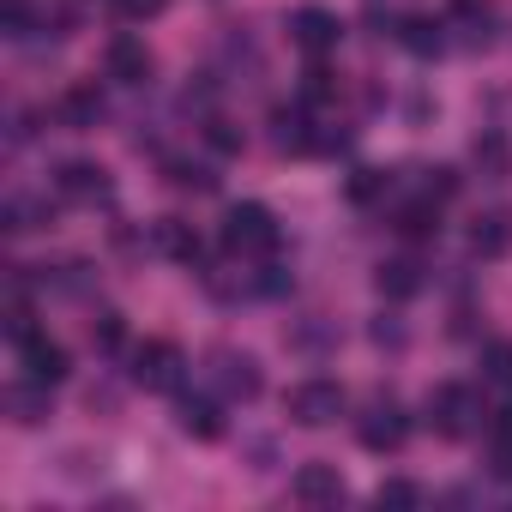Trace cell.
<instances>
[{
	"label": "cell",
	"instance_id": "obj_15",
	"mask_svg": "<svg viewBox=\"0 0 512 512\" xmlns=\"http://www.w3.org/2000/svg\"><path fill=\"white\" fill-rule=\"evenodd\" d=\"M404 241H434L440 235V199L434 193H422V199H410L404 211H398V223H392Z\"/></svg>",
	"mask_w": 512,
	"mask_h": 512
},
{
	"label": "cell",
	"instance_id": "obj_22",
	"mask_svg": "<svg viewBox=\"0 0 512 512\" xmlns=\"http://www.w3.org/2000/svg\"><path fill=\"white\" fill-rule=\"evenodd\" d=\"M344 193H350V205H380V199L392 193V175H386V169H356V175L344 181Z\"/></svg>",
	"mask_w": 512,
	"mask_h": 512
},
{
	"label": "cell",
	"instance_id": "obj_11",
	"mask_svg": "<svg viewBox=\"0 0 512 512\" xmlns=\"http://www.w3.org/2000/svg\"><path fill=\"white\" fill-rule=\"evenodd\" d=\"M55 193L79 199V205H97V199H109V175L97 163H61L55 169Z\"/></svg>",
	"mask_w": 512,
	"mask_h": 512
},
{
	"label": "cell",
	"instance_id": "obj_29",
	"mask_svg": "<svg viewBox=\"0 0 512 512\" xmlns=\"http://www.w3.org/2000/svg\"><path fill=\"white\" fill-rule=\"evenodd\" d=\"M374 500H380V506H416V500H422V488H416V482H404V476H392V482H380V488H374Z\"/></svg>",
	"mask_w": 512,
	"mask_h": 512
},
{
	"label": "cell",
	"instance_id": "obj_16",
	"mask_svg": "<svg viewBox=\"0 0 512 512\" xmlns=\"http://www.w3.org/2000/svg\"><path fill=\"white\" fill-rule=\"evenodd\" d=\"M157 247L169 253V260H181V266H199V260H205V241H199L181 217H163V223H157Z\"/></svg>",
	"mask_w": 512,
	"mask_h": 512
},
{
	"label": "cell",
	"instance_id": "obj_35",
	"mask_svg": "<svg viewBox=\"0 0 512 512\" xmlns=\"http://www.w3.org/2000/svg\"><path fill=\"white\" fill-rule=\"evenodd\" d=\"M290 290V272L284 266H266V278H260V296H284Z\"/></svg>",
	"mask_w": 512,
	"mask_h": 512
},
{
	"label": "cell",
	"instance_id": "obj_4",
	"mask_svg": "<svg viewBox=\"0 0 512 512\" xmlns=\"http://www.w3.org/2000/svg\"><path fill=\"white\" fill-rule=\"evenodd\" d=\"M211 374H217V386H223V398H235V404H253L260 398V362H253L247 350H217L211 356Z\"/></svg>",
	"mask_w": 512,
	"mask_h": 512
},
{
	"label": "cell",
	"instance_id": "obj_21",
	"mask_svg": "<svg viewBox=\"0 0 512 512\" xmlns=\"http://www.w3.org/2000/svg\"><path fill=\"white\" fill-rule=\"evenodd\" d=\"M452 19L464 25L470 43H488L494 37V7H488V0H452Z\"/></svg>",
	"mask_w": 512,
	"mask_h": 512
},
{
	"label": "cell",
	"instance_id": "obj_8",
	"mask_svg": "<svg viewBox=\"0 0 512 512\" xmlns=\"http://www.w3.org/2000/svg\"><path fill=\"white\" fill-rule=\"evenodd\" d=\"M290 37H296L308 55H326V49H338L344 25H338V13H326V7H296V13H290Z\"/></svg>",
	"mask_w": 512,
	"mask_h": 512
},
{
	"label": "cell",
	"instance_id": "obj_20",
	"mask_svg": "<svg viewBox=\"0 0 512 512\" xmlns=\"http://www.w3.org/2000/svg\"><path fill=\"white\" fill-rule=\"evenodd\" d=\"M272 145H278V151H314L320 133H308V115H302V109H278V115H272Z\"/></svg>",
	"mask_w": 512,
	"mask_h": 512
},
{
	"label": "cell",
	"instance_id": "obj_17",
	"mask_svg": "<svg viewBox=\"0 0 512 512\" xmlns=\"http://www.w3.org/2000/svg\"><path fill=\"white\" fill-rule=\"evenodd\" d=\"M374 290H380L386 302H410V296L422 290V266H416V260H386V266L374 272Z\"/></svg>",
	"mask_w": 512,
	"mask_h": 512
},
{
	"label": "cell",
	"instance_id": "obj_23",
	"mask_svg": "<svg viewBox=\"0 0 512 512\" xmlns=\"http://www.w3.org/2000/svg\"><path fill=\"white\" fill-rule=\"evenodd\" d=\"M7 404H13V422H25V428H31V422H43V416H49V386L25 380V386H13V398H7Z\"/></svg>",
	"mask_w": 512,
	"mask_h": 512
},
{
	"label": "cell",
	"instance_id": "obj_2",
	"mask_svg": "<svg viewBox=\"0 0 512 512\" xmlns=\"http://www.w3.org/2000/svg\"><path fill=\"white\" fill-rule=\"evenodd\" d=\"M344 416V386L338 380H302V386H290V422H302V428H332Z\"/></svg>",
	"mask_w": 512,
	"mask_h": 512
},
{
	"label": "cell",
	"instance_id": "obj_19",
	"mask_svg": "<svg viewBox=\"0 0 512 512\" xmlns=\"http://www.w3.org/2000/svg\"><path fill=\"white\" fill-rule=\"evenodd\" d=\"M470 163H476L482 175H494V181H500V175L512 169V145H506V133H494V127H482V133L470 139Z\"/></svg>",
	"mask_w": 512,
	"mask_h": 512
},
{
	"label": "cell",
	"instance_id": "obj_27",
	"mask_svg": "<svg viewBox=\"0 0 512 512\" xmlns=\"http://www.w3.org/2000/svg\"><path fill=\"white\" fill-rule=\"evenodd\" d=\"M0 31H7V37H31V0H0Z\"/></svg>",
	"mask_w": 512,
	"mask_h": 512
},
{
	"label": "cell",
	"instance_id": "obj_34",
	"mask_svg": "<svg viewBox=\"0 0 512 512\" xmlns=\"http://www.w3.org/2000/svg\"><path fill=\"white\" fill-rule=\"evenodd\" d=\"M428 193L434 199H452L458 193V169H428Z\"/></svg>",
	"mask_w": 512,
	"mask_h": 512
},
{
	"label": "cell",
	"instance_id": "obj_6",
	"mask_svg": "<svg viewBox=\"0 0 512 512\" xmlns=\"http://www.w3.org/2000/svg\"><path fill=\"white\" fill-rule=\"evenodd\" d=\"M19 362H25V380H37V386H61L67 380V350L55 338H43V332L19 338Z\"/></svg>",
	"mask_w": 512,
	"mask_h": 512
},
{
	"label": "cell",
	"instance_id": "obj_30",
	"mask_svg": "<svg viewBox=\"0 0 512 512\" xmlns=\"http://www.w3.org/2000/svg\"><path fill=\"white\" fill-rule=\"evenodd\" d=\"M205 139H211V151H223V157H235V151H241V133H235L229 121H217V115L205 121Z\"/></svg>",
	"mask_w": 512,
	"mask_h": 512
},
{
	"label": "cell",
	"instance_id": "obj_25",
	"mask_svg": "<svg viewBox=\"0 0 512 512\" xmlns=\"http://www.w3.org/2000/svg\"><path fill=\"white\" fill-rule=\"evenodd\" d=\"M37 223H49V205H31V199H7V229H13V235H25V229H37Z\"/></svg>",
	"mask_w": 512,
	"mask_h": 512
},
{
	"label": "cell",
	"instance_id": "obj_1",
	"mask_svg": "<svg viewBox=\"0 0 512 512\" xmlns=\"http://www.w3.org/2000/svg\"><path fill=\"white\" fill-rule=\"evenodd\" d=\"M223 247L241 253V260H266V253L278 247V217L266 205H229L223 217Z\"/></svg>",
	"mask_w": 512,
	"mask_h": 512
},
{
	"label": "cell",
	"instance_id": "obj_3",
	"mask_svg": "<svg viewBox=\"0 0 512 512\" xmlns=\"http://www.w3.org/2000/svg\"><path fill=\"white\" fill-rule=\"evenodd\" d=\"M470 416H476V404H470V386L446 380V386H434V392H428V428H434V434L458 440V434H470Z\"/></svg>",
	"mask_w": 512,
	"mask_h": 512
},
{
	"label": "cell",
	"instance_id": "obj_33",
	"mask_svg": "<svg viewBox=\"0 0 512 512\" xmlns=\"http://www.w3.org/2000/svg\"><path fill=\"white\" fill-rule=\"evenodd\" d=\"M163 7H169V0H115V13H121V19H157Z\"/></svg>",
	"mask_w": 512,
	"mask_h": 512
},
{
	"label": "cell",
	"instance_id": "obj_24",
	"mask_svg": "<svg viewBox=\"0 0 512 512\" xmlns=\"http://www.w3.org/2000/svg\"><path fill=\"white\" fill-rule=\"evenodd\" d=\"M482 380L488 386H512V344H482Z\"/></svg>",
	"mask_w": 512,
	"mask_h": 512
},
{
	"label": "cell",
	"instance_id": "obj_26",
	"mask_svg": "<svg viewBox=\"0 0 512 512\" xmlns=\"http://www.w3.org/2000/svg\"><path fill=\"white\" fill-rule=\"evenodd\" d=\"M169 181H175V187H193V193H211V187H217V175H211L205 163H169Z\"/></svg>",
	"mask_w": 512,
	"mask_h": 512
},
{
	"label": "cell",
	"instance_id": "obj_13",
	"mask_svg": "<svg viewBox=\"0 0 512 512\" xmlns=\"http://www.w3.org/2000/svg\"><path fill=\"white\" fill-rule=\"evenodd\" d=\"M175 422L193 440H223V404H211V398H181L175 404Z\"/></svg>",
	"mask_w": 512,
	"mask_h": 512
},
{
	"label": "cell",
	"instance_id": "obj_10",
	"mask_svg": "<svg viewBox=\"0 0 512 512\" xmlns=\"http://www.w3.org/2000/svg\"><path fill=\"white\" fill-rule=\"evenodd\" d=\"M290 494L308 500V506H338V500H344V476H338V464H320V458H314V464L296 470Z\"/></svg>",
	"mask_w": 512,
	"mask_h": 512
},
{
	"label": "cell",
	"instance_id": "obj_7",
	"mask_svg": "<svg viewBox=\"0 0 512 512\" xmlns=\"http://www.w3.org/2000/svg\"><path fill=\"white\" fill-rule=\"evenodd\" d=\"M356 434H362V446H368V452H398V446H404V434H410V422H404V410H398L392 398H380V404L356 422Z\"/></svg>",
	"mask_w": 512,
	"mask_h": 512
},
{
	"label": "cell",
	"instance_id": "obj_5",
	"mask_svg": "<svg viewBox=\"0 0 512 512\" xmlns=\"http://www.w3.org/2000/svg\"><path fill=\"white\" fill-rule=\"evenodd\" d=\"M133 380L145 386V392H169V386H181V350L175 344H139L133 350Z\"/></svg>",
	"mask_w": 512,
	"mask_h": 512
},
{
	"label": "cell",
	"instance_id": "obj_18",
	"mask_svg": "<svg viewBox=\"0 0 512 512\" xmlns=\"http://www.w3.org/2000/svg\"><path fill=\"white\" fill-rule=\"evenodd\" d=\"M61 121H67L73 133H91V127L103 121V97H97V85H73V91L61 97Z\"/></svg>",
	"mask_w": 512,
	"mask_h": 512
},
{
	"label": "cell",
	"instance_id": "obj_14",
	"mask_svg": "<svg viewBox=\"0 0 512 512\" xmlns=\"http://www.w3.org/2000/svg\"><path fill=\"white\" fill-rule=\"evenodd\" d=\"M512 247V217L506 211H482L470 223V253H482V260H500V253Z\"/></svg>",
	"mask_w": 512,
	"mask_h": 512
},
{
	"label": "cell",
	"instance_id": "obj_12",
	"mask_svg": "<svg viewBox=\"0 0 512 512\" xmlns=\"http://www.w3.org/2000/svg\"><path fill=\"white\" fill-rule=\"evenodd\" d=\"M446 25L440 19H428V13H410V19H398V43L416 55V61H434L440 49H446V37H440Z\"/></svg>",
	"mask_w": 512,
	"mask_h": 512
},
{
	"label": "cell",
	"instance_id": "obj_32",
	"mask_svg": "<svg viewBox=\"0 0 512 512\" xmlns=\"http://www.w3.org/2000/svg\"><path fill=\"white\" fill-rule=\"evenodd\" d=\"M488 470L500 482H512V440H488Z\"/></svg>",
	"mask_w": 512,
	"mask_h": 512
},
{
	"label": "cell",
	"instance_id": "obj_36",
	"mask_svg": "<svg viewBox=\"0 0 512 512\" xmlns=\"http://www.w3.org/2000/svg\"><path fill=\"white\" fill-rule=\"evenodd\" d=\"M488 440H512V404H500V410H494V422H488Z\"/></svg>",
	"mask_w": 512,
	"mask_h": 512
},
{
	"label": "cell",
	"instance_id": "obj_28",
	"mask_svg": "<svg viewBox=\"0 0 512 512\" xmlns=\"http://www.w3.org/2000/svg\"><path fill=\"white\" fill-rule=\"evenodd\" d=\"M121 338H127L121 314H97V320H91V344H97V350H121Z\"/></svg>",
	"mask_w": 512,
	"mask_h": 512
},
{
	"label": "cell",
	"instance_id": "obj_9",
	"mask_svg": "<svg viewBox=\"0 0 512 512\" xmlns=\"http://www.w3.org/2000/svg\"><path fill=\"white\" fill-rule=\"evenodd\" d=\"M103 67H109V79H121V85H145V79H151V49L121 31V37H109Z\"/></svg>",
	"mask_w": 512,
	"mask_h": 512
},
{
	"label": "cell",
	"instance_id": "obj_31",
	"mask_svg": "<svg viewBox=\"0 0 512 512\" xmlns=\"http://www.w3.org/2000/svg\"><path fill=\"white\" fill-rule=\"evenodd\" d=\"M302 97H308V103H326V97H332V73H326L320 61L302 73Z\"/></svg>",
	"mask_w": 512,
	"mask_h": 512
},
{
	"label": "cell",
	"instance_id": "obj_37",
	"mask_svg": "<svg viewBox=\"0 0 512 512\" xmlns=\"http://www.w3.org/2000/svg\"><path fill=\"white\" fill-rule=\"evenodd\" d=\"M374 344H404V326H386V320H380V326H374Z\"/></svg>",
	"mask_w": 512,
	"mask_h": 512
}]
</instances>
